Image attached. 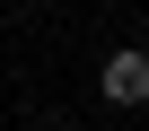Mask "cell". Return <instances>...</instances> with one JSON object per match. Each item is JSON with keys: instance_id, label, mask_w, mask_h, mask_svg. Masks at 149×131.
I'll use <instances>...</instances> for the list:
<instances>
[{"instance_id": "6da1fadb", "label": "cell", "mask_w": 149, "mask_h": 131, "mask_svg": "<svg viewBox=\"0 0 149 131\" xmlns=\"http://www.w3.org/2000/svg\"><path fill=\"white\" fill-rule=\"evenodd\" d=\"M97 96H105L114 114H140V105H149V44H114V52L97 61Z\"/></svg>"}, {"instance_id": "7a4b0ae2", "label": "cell", "mask_w": 149, "mask_h": 131, "mask_svg": "<svg viewBox=\"0 0 149 131\" xmlns=\"http://www.w3.org/2000/svg\"><path fill=\"white\" fill-rule=\"evenodd\" d=\"M140 44H149V35H140Z\"/></svg>"}]
</instances>
